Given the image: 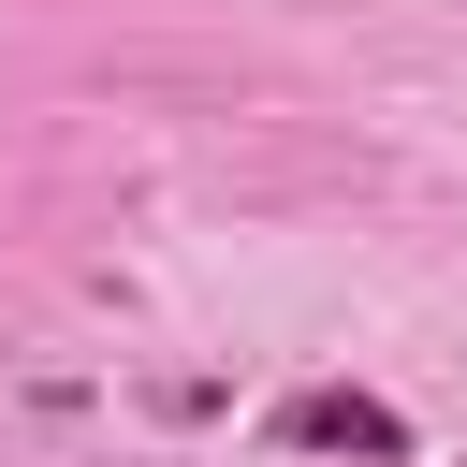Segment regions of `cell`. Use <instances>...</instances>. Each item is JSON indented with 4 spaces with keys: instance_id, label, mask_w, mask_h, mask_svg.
<instances>
[{
    "instance_id": "cell-1",
    "label": "cell",
    "mask_w": 467,
    "mask_h": 467,
    "mask_svg": "<svg viewBox=\"0 0 467 467\" xmlns=\"http://www.w3.org/2000/svg\"><path fill=\"white\" fill-rule=\"evenodd\" d=\"M277 452H365V467H409V409H379V394H350V379H306V394L277 409Z\"/></svg>"
}]
</instances>
